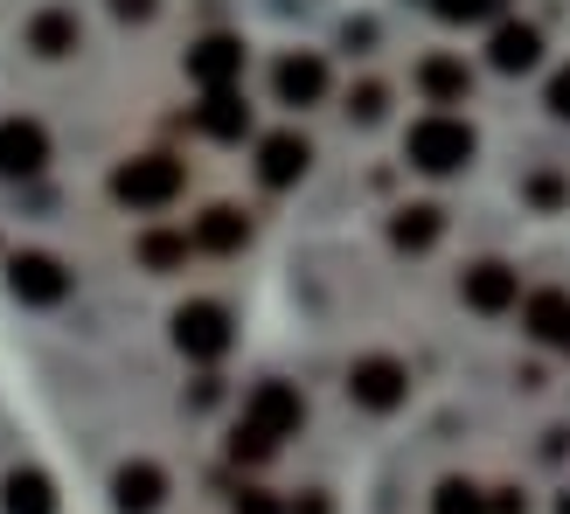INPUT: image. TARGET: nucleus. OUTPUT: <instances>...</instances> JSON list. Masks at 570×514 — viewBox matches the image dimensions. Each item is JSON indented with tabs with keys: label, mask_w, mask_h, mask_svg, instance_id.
Instances as JSON below:
<instances>
[{
	"label": "nucleus",
	"mask_w": 570,
	"mask_h": 514,
	"mask_svg": "<svg viewBox=\"0 0 570 514\" xmlns=\"http://www.w3.org/2000/svg\"><path fill=\"white\" fill-rule=\"evenodd\" d=\"M460 299L473 313H508V306H522V271L501 265V257H480V265H466V278H460Z\"/></svg>",
	"instance_id": "nucleus-6"
},
{
	"label": "nucleus",
	"mask_w": 570,
	"mask_h": 514,
	"mask_svg": "<svg viewBox=\"0 0 570 514\" xmlns=\"http://www.w3.org/2000/svg\"><path fill=\"white\" fill-rule=\"evenodd\" d=\"M8 514H56V487H49V473H8Z\"/></svg>",
	"instance_id": "nucleus-20"
},
{
	"label": "nucleus",
	"mask_w": 570,
	"mask_h": 514,
	"mask_svg": "<svg viewBox=\"0 0 570 514\" xmlns=\"http://www.w3.org/2000/svg\"><path fill=\"white\" fill-rule=\"evenodd\" d=\"M473 126L466 119H452V111H432V119H417L411 132H404V154H411V167L417 175H460V167L473 160Z\"/></svg>",
	"instance_id": "nucleus-1"
},
{
	"label": "nucleus",
	"mask_w": 570,
	"mask_h": 514,
	"mask_svg": "<svg viewBox=\"0 0 570 514\" xmlns=\"http://www.w3.org/2000/svg\"><path fill=\"white\" fill-rule=\"evenodd\" d=\"M8 285H14V299H21V306H56V299L70 293V271L56 265L49 250H21L14 265H8Z\"/></svg>",
	"instance_id": "nucleus-7"
},
{
	"label": "nucleus",
	"mask_w": 570,
	"mask_h": 514,
	"mask_svg": "<svg viewBox=\"0 0 570 514\" xmlns=\"http://www.w3.org/2000/svg\"><path fill=\"white\" fill-rule=\"evenodd\" d=\"M230 514H278V501L258 494V487H244V494H230Z\"/></svg>",
	"instance_id": "nucleus-26"
},
{
	"label": "nucleus",
	"mask_w": 570,
	"mask_h": 514,
	"mask_svg": "<svg viewBox=\"0 0 570 514\" xmlns=\"http://www.w3.org/2000/svg\"><path fill=\"white\" fill-rule=\"evenodd\" d=\"M272 91H278V105H321L327 98V63L306 56V49L278 56V63H272Z\"/></svg>",
	"instance_id": "nucleus-10"
},
{
	"label": "nucleus",
	"mask_w": 570,
	"mask_h": 514,
	"mask_svg": "<svg viewBox=\"0 0 570 514\" xmlns=\"http://www.w3.org/2000/svg\"><path fill=\"white\" fill-rule=\"evenodd\" d=\"M306 160H313L306 132H272V139H258V181L265 188H293L306 175Z\"/></svg>",
	"instance_id": "nucleus-11"
},
{
	"label": "nucleus",
	"mask_w": 570,
	"mask_h": 514,
	"mask_svg": "<svg viewBox=\"0 0 570 514\" xmlns=\"http://www.w3.org/2000/svg\"><path fill=\"white\" fill-rule=\"evenodd\" d=\"M348 396L362 411H396L411 396V376H404V362H390V355H362L348 368Z\"/></svg>",
	"instance_id": "nucleus-5"
},
{
	"label": "nucleus",
	"mask_w": 570,
	"mask_h": 514,
	"mask_svg": "<svg viewBox=\"0 0 570 514\" xmlns=\"http://www.w3.org/2000/svg\"><path fill=\"white\" fill-rule=\"evenodd\" d=\"M488 63H494L501 77H522V70L543 63V36H535L529 21H501L494 42H488Z\"/></svg>",
	"instance_id": "nucleus-13"
},
{
	"label": "nucleus",
	"mask_w": 570,
	"mask_h": 514,
	"mask_svg": "<svg viewBox=\"0 0 570 514\" xmlns=\"http://www.w3.org/2000/svg\"><path fill=\"white\" fill-rule=\"evenodd\" d=\"M417 83H424V98H432V105H466V91H473V70L460 63V56H424Z\"/></svg>",
	"instance_id": "nucleus-15"
},
{
	"label": "nucleus",
	"mask_w": 570,
	"mask_h": 514,
	"mask_svg": "<svg viewBox=\"0 0 570 514\" xmlns=\"http://www.w3.org/2000/svg\"><path fill=\"white\" fill-rule=\"evenodd\" d=\"M188 77L203 83V91H237V77H244V42H237V36L195 42V49H188Z\"/></svg>",
	"instance_id": "nucleus-9"
},
{
	"label": "nucleus",
	"mask_w": 570,
	"mask_h": 514,
	"mask_svg": "<svg viewBox=\"0 0 570 514\" xmlns=\"http://www.w3.org/2000/svg\"><path fill=\"white\" fill-rule=\"evenodd\" d=\"M77 36H83V21H77L70 8H49V14L28 21V49H36V56H70Z\"/></svg>",
	"instance_id": "nucleus-18"
},
{
	"label": "nucleus",
	"mask_w": 570,
	"mask_h": 514,
	"mask_svg": "<svg viewBox=\"0 0 570 514\" xmlns=\"http://www.w3.org/2000/svg\"><path fill=\"white\" fill-rule=\"evenodd\" d=\"M195 126H203L209 139H244L250 132V105L237 91H209L203 105H195Z\"/></svg>",
	"instance_id": "nucleus-16"
},
{
	"label": "nucleus",
	"mask_w": 570,
	"mask_h": 514,
	"mask_svg": "<svg viewBox=\"0 0 570 514\" xmlns=\"http://www.w3.org/2000/svg\"><path fill=\"white\" fill-rule=\"evenodd\" d=\"M439 230H445V209H432V202H411V209L390 216V244L396 250H432Z\"/></svg>",
	"instance_id": "nucleus-17"
},
{
	"label": "nucleus",
	"mask_w": 570,
	"mask_h": 514,
	"mask_svg": "<svg viewBox=\"0 0 570 514\" xmlns=\"http://www.w3.org/2000/svg\"><path fill=\"white\" fill-rule=\"evenodd\" d=\"M439 8V21H488V14H501L508 0H432Z\"/></svg>",
	"instance_id": "nucleus-23"
},
{
	"label": "nucleus",
	"mask_w": 570,
	"mask_h": 514,
	"mask_svg": "<svg viewBox=\"0 0 570 514\" xmlns=\"http://www.w3.org/2000/svg\"><path fill=\"white\" fill-rule=\"evenodd\" d=\"M543 105L557 111V119H570V63H563L557 77H550V91H543Z\"/></svg>",
	"instance_id": "nucleus-25"
},
{
	"label": "nucleus",
	"mask_w": 570,
	"mask_h": 514,
	"mask_svg": "<svg viewBox=\"0 0 570 514\" xmlns=\"http://www.w3.org/2000/svg\"><path fill=\"white\" fill-rule=\"evenodd\" d=\"M49 167V132L36 119H0V175L8 181H28Z\"/></svg>",
	"instance_id": "nucleus-8"
},
{
	"label": "nucleus",
	"mask_w": 570,
	"mask_h": 514,
	"mask_svg": "<svg viewBox=\"0 0 570 514\" xmlns=\"http://www.w3.org/2000/svg\"><path fill=\"white\" fill-rule=\"evenodd\" d=\"M383 105H390V91H383V83H355V98H348V119L376 126V119H383Z\"/></svg>",
	"instance_id": "nucleus-24"
},
{
	"label": "nucleus",
	"mask_w": 570,
	"mask_h": 514,
	"mask_svg": "<svg viewBox=\"0 0 570 514\" xmlns=\"http://www.w3.org/2000/svg\"><path fill=\"white\" fill-rule=\"evenodd\" d=\"M160 8V0H111V14H119V21H147Z\"/></svg>",
	"instance_id": "nucleus-27"
},
{
	"label": "nucleus",
	"mask_w": 570,
	"mask_h": 514,
	"mask_svg": "<svg viewBox=\"0 0 570 514\" xmlns=\"http://www.w3.org/2000/svg\"><path fill=\"white\" fill-rule=\"evenodd\" d=\"M299 417H306V404H299V389H293V383H258L237 424H250L258 438L278 445V438H293V432H299Z\"/></svg>",
	"instance_id": "nucleus-4"
},
{
	"label": "nucleus",
	"mask_w": 570,
	"mask_h": 514,
	"mask_svg": "<svg viewBox=\"0 0 570 514\" xmlns=\"http://www.w3.org/2000/svg\"><path fill=\"white\" fill-rule=\"evenodd\" d=\"M175 348L188 362H223L230 355V313H223L216 299H188L175 313Z\"/></svg>",
	"instance_id": "nucleus-3"
},
{
	"label": "nucleus",
	"mask_w": 570,
	"mask_h": 514,
	"mask_svg": "<svg viewBox=\"0 0 570 514\" xmlns=\"http://www.w3.org/2000/svg\"><path fill=\"white\" fill-rule=\"evenodd\" d=\"M557 514H570V501H563V507H557Z\"/></svg>",
	"instance_id": "nucleus-28"
},
{
	"label": "nucleus",
	"mask_w": 570,
	"mask_h": 514,
	"mask_svg": "<svg viewBox=\"0 0 570 514\" xmlns=\"http://www.w3.org/2000/svg\"><path fill=\"white\" fill-rule=\"evenodd\" d=\"M160 501H167V473L154 459L119 466V480H111V507H119V514H154Z\"/></svg>",
	"instance_id": "nucleus-12"
},
{
	"label": "nucleus",
	"mask_w": 570,
	"mask_h": 514,
	"mask_svg": "<svg viewBox=\"0 0 570 514\" xmlns=\"http://www.w3.org/2000/svg\"><path fill=\"white\" fill-rule=\"evenodd\" d=\"M181 181H188V167L175 154H139V160H126L119 175H111V195L132 202V209H167L181 195Z\"/></svg>",
	"instance_id": "nucleus-2"
},
{
	"label": "nucleus",
	"mask_w": 570,
	"mask_h": 514,
	"mask_svg": "<svg viewBox=\"0 0 570 514\" xmlns=\"http://www.w3.org/2000/svg\"><path fill=\"white\" fill-rule=\"evenodd\" d=\"M139 257H147L154 271H175L181 257H188V237H147V244H139Z\"/></svg>",
	"instance_id": "nucleus-22"
},
{
	"label": "nucleus",
	"mask_w": 570,
	"mask_h": 514,
	"mask_svg": "<svg viewBox=\"0 0 570 514\" xmlns=\"http://www.w3.org/2000/svg\"><path fill=\"white\" fill-rule=\"evenodd\" d=\"M432 514H488V501H480L473 480H445V487L432 494Z\"/></svg>",
	"instance_id": "nucleus-21"
},
{
	"label": "nucleus",
	"mask_w": 570,
	"mask_h": 514,
	"mask_svg": "<svg viewBox=\"0 0 570 514\" xmlns=\"http://www.w3.org/2000/svg\"><path fill=\"white\" fill-rule=\"evenodd\" d=\"M522 327L543 340V348H557V355H570V293H529V306H522Z\"/></svg>",
	"instance_id": "nucleus-14"
},
{
	"label": "nucleus",
	"mask_w": 570,
	"mask_h": 514,
	"mask_svg": "<svg viewBox=\"0 0 570 514\" xmlns=\"http://www.w3.org/2000/svg\"><path fill=\"white\" fill-rule=\"evenodd\" d=\"M244 237H250V223H244V209H230V202L203 209V223H195V244H203V250H244Z\"/></svg>",
	"instance_id": "nucleus-19"
}]
</instances>
